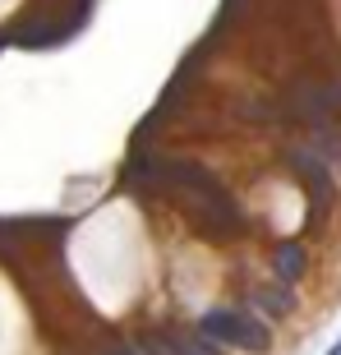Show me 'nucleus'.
Segmentation results:
<instances>
[{"instance_id":"f257e3e1","label":"nucleus","mask_w":341,"mask_h":355,"mask_svg":"<svg viewBox=\"0 0 341 355\" xmlns=\"http://www.w3.org/2000/svg\"><path fill=\"white\" fill-rule=\"evenodd\" d=\"M198 332L212 337L217 346H236V351H250V355H263L272 346L268 323L245 314V309H208V314L198 318Z\"/></svg>"},{"instance_id":"f03ea898","label":"nucleus","mask_w":341,"mask_h":355,"mask_svg":"<svg viewBox=\"0 0 341 355\" xmlns=\"http://www.w3.org/2000/svg\"><path fill=\"white\" fill-rule=\"evenodd\" d=\"M286 162H290V171H295L304 184H309V194H314V198H328V189H332V162L323 157V153H318L314 144L290 148Z\"/></svg>"},{"instance_id":"7ed1b4c3","label":"nucleus","mask_w":341,"mask_h":355,"mask_svg":"<svg viewBox=\"0 0 341 355\" xmlns=\"http://www.w3.org/2000/svg\"><path fill=\"white\" fill-rule=\"evenodd\" d=\"M290 116L304 120L309 130L318 125H328L337 111H332V97H328V83H300V88L290 92Z\"/></svg>"},{"instance_id":"20e7f679","label":"nucleus","mask_w":341,"mask_h":355,"mask_svg":"<svg viewBox=\"0 0 341 355\" xmlns=\"http://www.w3.org/2000/svg\"><path fill=\"white\" fill-rule=\"evenodd\" d=\"M272 268H277V277H281L286 286H295V282H300V277L309 272V254H304L300 240H281V245H277Z\"/></svg>"},{"instance_id":"39448f33","label":"nucleus","mask_w":341,"mask_h":355,"mask_svg":"<svg viewBox=\"0 0 341 355\" xmlns=\"http://www.w3.org/2000/svg\"><path fill=\"white\" fill-rule=\"evenodd\" d=\"M250 304L263 309L268 318H286L290 309H295V295H290L286 286H259V291H250Z\"/></svg>"},{"instance_id":"423d86ee","label":"nucleus","mask_w":341,"mask_h":355,"mask_svg":"<svg viewBox=\"0 0 341 355\" xmlns=\"http://www.w3.org/2000/svg\"><path fill=\"white\" fill-rule=\"evenodd\" d=\"M170 346H175V355H222L217 342L203 332H170Z\"/></svg>"},{"instance_id":"0eeeda50","label":"nucleus","mask_w":341,"mask_h":355,"mask_svg":"<svg viewBox=\"0 0 341 355\" xmlns=\"http://www.w3.org/2000/svg\"><path fill=\"white\" fill-rule=\"evenodd\" d=\"M314 148H318L328 162H337V166H341V130H332V120L314 130Z\"/></svg>"},{"instance_id":"6e6552de","label":"nucleus","mask_w":341,"mask_h":355,"mask_svg":"<svg viewBox=\"0 0 341 355\" xmlns=\"http://www.w3.org/2000/svg\"><path fill=\"white\" fill-rule=\"evenodd\" d=\"M328 97H332V111L341 116V79H337V83H328Z\"/></svg>"},{"instance_id":"1a4fd4ad","label":"nucleus","mask_w":341,"mask_h":355,"mask_svg":"<svg viewBox=\"0 0 341 355\" xmlns=\"http://www.w3.org/2000/svg\"><path fill=\"white\" fill-rule=\"evenodd\" d=\"M102 355H139V351H134V346H106Z\"/></svg>"},{"instance_id":"9d476101","label":"nucleus","mask_w":341,"mask_h":355,"mask_svg":"<svg viewBox=\"0 0 341 355\" xmlns=\"http://www.w3.org/2000/svg\"><path fill=\"white\" fill-rule=\"evenodd\" d=\"M328 355H341V342H337V346H332V351H328Z\"/></svg>"}]
</instances>
